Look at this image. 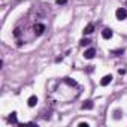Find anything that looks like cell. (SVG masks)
<instances>
[{
	"label": "cell",
	"mask_w": 127,
	"mask_h": 127,
	"mask_svg": "<svg viewBox=\"0 0 127 127\" xmlns=\"http://www.w3.org/2000/svg\"><path fill=\"white\" fill-rule=\"evenodd\" d=\"M115 15H117V18L121 21V20H126L127 18V11L124 9V8H118L117 9V12H115Z\"/></svg>",
	"instance_id": "obj_1"
},
{
	"label": "cell",
	"mask_w": 127,
	"mask_h": 127,
	"mask_svg": "<svg viewBox=\"0 0 127 127\" xmlns=\"http://www.w3.org/2000/svg\"><path fill=\"white\" fill-rule=\"evenodd\" d=\"M43 32H45V26L43 24H36L34 26V34L36 36H40Z\"/></svg>",
	"instance_id": "obj_2"
},
{
	"label": "cell",
	"mask_w": 127,
	"mask_h": 127,
	"mask_svg": "<svg viewBox=\"0 0 127 127\" xmlns=\"http://www.w3.org/2000/svg\"><path fill=\"white\" fill-rule=\"evenodd\" d=\"M94 55H96V49H94V48H88V49L84 52V57H85V58H88V60H91Z\"/></svg>",
	"instance_id": "obj_3"
},
{
	"label": "cell",
	"mask_w": 127,
	"mask_h": 127,
	"mask_svg": "<svg viewBox=\"0 0 127 127\" xmlns=\"http://www.w3.org/2000/svg\"><path fill=\"white\" fill-rule=\"evenodd\" d=\"M111 82H112V75H106V76H103L102 81H100L102 85H108V84H111Z\"/></svg>",
	"instance_id": "obj_4"
},
{
	"label": "cell",
	"mask_w": 127,
	"mask_h": 127,
	"mask_svg": "<svg viewBox=\"0 0 127 127\" xmlns=\"http://www.w3.org/2000/svg\"><path fill=\"white\" fill-rule=\"evenodd\" d=\"M27 103H29V106H30V108L36 106V103H37V97H36V96H30V97H29V100H27Z\"/></svg>",
	"instance_id": "obj_5"
},
{
	"label": "cell",
	"mask_w": 127,
	"mask_h": 127,
	"mask_svg": "<svg viewBox=\"0 0 127 127\" xmlns=\"http://www.w3.org/2000/svg\"><path fill=\"white\" fill-rule=\"evenodd\" d=\"M102 36H103L105 39H111V37H112V30H111V29H105V30L102 32Z\"/></svg>",
	"instance_id": "obj_6"
},
{
	"label": "cell",
	"mask_w": 127,
	"mask_h": 127,
	"mask_svg": "<svg viewBox=\"0 0 127 127\" xmlns=\"http://www.w3.org/2000/svg\"><path fill=\"white\" fill-rule=\"evenodd\" d=\"M93 106H94V105H93V102H91V100H85V102L82 103V106H81V108H82V109H93Z\"/></svg>",
	"instance_id": "obj_7"
},
{
	"label": "cell",
	"mask_w": 127,
	"mask_h": 127,
	"mask_svg": "<svg viewBox=\"0 0 127 127\" xmlns=\"http://www.w3.org/2000/svg\"><path fill=\"white\" fill-rule=\"evenodd\" d=\"M93 32H94V26H93V24H88V26L84 29V34H91Z\"/></svg>",
	"instance_id": "obj_8"
},
{
	"label": "cell",
	"mask_w": 127,
	"mask_h": 127,
	"mask_svg": "<svg viewBox=\"0 0 127 127\" xmlns=\"http://www.w3.org/2000/svg\"><path fill=\"white\" fill-rule=\"evenodd\" d=\"M8 120H9V123L17 124V123H18V121H17V112H12V114L9 115V118H8Z\"/></svg>",
	"instance_id": "obj_9"
},
{
	"label": "cell",
	"mask_w": 127,
	"mask_h": 127,
	"mask_svg": "<svg viewBox=\"0 0 127 127\" xmlns=\"http://www.w3.org/2000/svg\"><path fill=\"white\" fill-rule=\"evenodd\" d=\"M88 43H90V40H88V39H82V40L79 42V45H81V46H85V45H88Z\"/></svg>",
	"instance_id": "obj_10"
},
{
	"label": "cell",
	"mask_w": 127,
	"mask_h": 127,
	"mask_svg": "<svg viewBox=\"0 0 127 127\" xmlns=\"http://www.w3.org/2000/svg\"><path fill=\"white\" fill-rule=\"evenodd\" d=\"M64 81H66V84H69V85H76V82H75V81H72L70 78H66Z\"/></svg>",
	"instance_id": "obj_11"
},
{
	"label": "cell",
	"mask_w": 127,
	"mask_h": 127,
	"mask_svg": "<svg viewBox=\"0 0 127 127\" xmlns=\"http://www.w3.org/2000/svg\"><path fill=\"white\" fill-rule=\"evenodd\" d=\"M114 118H117V120L121 118V111H115V112H114Z\"/></svg>",
	"instance_id": "obj_12"
},
{
	"label": "cell",
	"mask_w": 127,
	"mask_h": 127,
	"mask_svg": "<svg viewBox=\"0 0 127 127\" xmlns=\"http://www.w3.org/2000/svg\"><path fill=\"white\" fill-rule=\"evenodd\" d=\"M123 52H124V51H123L121 48H120V49H114V51H112V54H118V55H121Z\"/></svg>",
	"instance_id": "obj_13"
},
{
	"label": "cell",
	"mask_w": 127,
	"mask_h": 127,
	"mask_svg": "<svg viewBox=\"0 0 127 127\" xmlns=\"http://www.w3.org/2000/svg\"><path fill=\"white\" fill-rule=\"evenodd\" d=\"M20 34H21V30H20V29H15V32H14V36H15V37H18Z\"/></svg>",
	"instance_id": "obj_14"
},
{
	"label": "cell",
	"mask_w": 127,
	"mask_h": 127,
	"mask_svg": "<svg viewBox=\"0 0 127 127\" xmlns=\"http://www.w3.org/2000/svg\"><path fill=\"white\" fill-rule=\"evenodd\" d=\"M67 0H57V5H64Z\"/></svg>",
	"instance_id": "obj_15"
},
{
	"label": "cell",
	"mask_w": 127,
	"mask_h": 127,
	"mask_svg": "<svg viewBox=\"0 0 127 127\" xmlns=\"http://www.w3.org/2000/svg\"><path fill=\"white\" fill-rule=\"evenodd\" d=\"M79 127H88V123H79Z\"/></svg>",
	"instance_id": "obj_16"
}]
</instances>
